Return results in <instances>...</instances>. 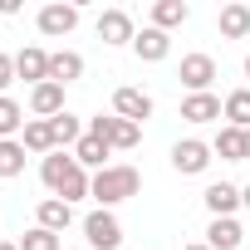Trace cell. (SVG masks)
Here are the masks:
<instances>
[{
    "mask_svg": "<svg viewBox=\"0 0 250 250\" xmlns=\"http://www.w3.org/2000/svg\"><path fill=\"white\" fill-rule=\"evenodd\" d=\"M138 187H143V177H138V167H128V162L93 172V201H98L103 211L118 206V201H128V196H138Z\"/></svg>",
    "mask_w": 250,
    "mask_h": 250,
    "instance_id": "6da1fadb",
    "label": "cell"
},
{
    "mask_svg": "<svg viewBox=\"0 0 250 250\" xmlns=\"http://www.w3.org/2000/svg\"><path fill=\"white\" fill-rule=\"evenodd\" d=\"M88 133L103 138L108 147H123V152H128V147L143 143V123H128V118H118V113H113V118L98 113V118H88Z\"/></svg>",
    "mask_w": 250,
    "mask_h": 250,
    "instance_id": "7a4b0ae2",
    "label": "cell"
},
{
    "mask_svg": "<svg viewBox=\"0 0 250 250\" xmlns=\"http://www.w3.org/2000/svg\"><path fill=\"white\" fill-rule=\"evenodd\" d=\"M83 235H88V250H123V226L113 211H88L83 216Z\"/></svg>",
    "mask_w": 250,
    "mask_h": 250,
    "instance_id": "3957f363",
    "label": "cell"
},
{
    "mask_svg": "<svg viewBox=\"0 0 250 250\" xmlns=\"http://www.w3.org/2000/svg\"><path fill=\"white\" fill-rule=\"evenodd\" d=\"M177 79H182L191 93H211V79H216V59H211V54H187Z\"/></svg>",
    "mask_w": 250,
    "mask_h": 250,
    "instance_id": "277c9868",
    "label": "cell"
},
{
    "mask_svg": "<svg viewBox=\"0 0 250 250\" xmlns=\"http://www.w3.org/2000/svg\"><path fill=\"white\" fill-rule=\"evenodd\" d=\"M172 167H177L182 177H196V172H206V167H211V147H206V143H196V138H187V143H177V147H172Z\"/></svg>",
    "mask_w": 250,
    "mask_h": 250,
    "instance_id": "5b68a950",
    "label": "cell"
},
{
    "mask_svg": "<svg viewBox=\"0 0 250 250\" xmlns=\"http://www.w3.org/2000/svg\"><path fill=\"white\" fill-rule=\"evenodd\" d=\"M30 113L44 118V123L59 118V113H64V83H54V79H49V83H35V88H30Z\"/></svg>",
    "mask_w": 250,
    "mask_h": 250,
    "instance_id": "8992f818",
    "label": "cell"
},
{
    "mask_svg": "<svg viewBox=\"0 0 250 250\" xmlns=\"http://www.w3.org/2000/svg\"><path fill=\"white\" fill-rule=\"evenodd\" d=\"M98 40H103V44H133L138 30H133L128 10H103V15H98Z\"/></svg>",
    "mask_w": 250,
    "mask_h": 250,
    "instance_id": "52a82bcc",
    "label": "cell"
},
{
    "mask_svg": "<svg viewBox=\"0 0 250 250\" xmlns=\"http://www.w3.org/2000/svg\"><path fill=\"white\" fill-rule=\"evenodd\" d=\"M113 113L128 118V123H143V118H152V98L143 88H118L113 93Z\"/></svg>",
    "mask_w": 250,
    "mask_h": 250,
    "instance_id": "ba28073f",
    "label": "cell"
},
{
    "mask_svg": "<svg viewBox=\"0 0 250 250\" xmlns=\"http://www.w3.org/2000/svg\"><path fill=\"white\" fill-rule=\"evenodd\" d=\"M74 25H79V5H44L40 10V35H49V40L69 35Z\"/></svg>",
    "mask_w": 250,
    "mask_h": 250,
    "instance_id": "9c48e42d",
    "label": "cell"
},
{
    "mask_svg": "<svg viewBox=\"0 0 250 250\" xmlns=\"http://www.w3.org/2000/svg\"><path fill=\"white\" fill-rule=\"evenodd\" d=\"M133 49H138V59H143V64H162V59L172 54V35H167V30H152V25H147V30H143V35L133 40Z\"/></svg>",
    "mask_w": 250,
    "mask_h": 250,
    "instance_id": "30bf717a",
    "label": "cell"
},
{
    "mask_svg": "<svg viewBox=\"0 0 250 250\" xmlns=\"http://www.w3.org/2000/svg\"><path fill=\"white\" fill-rule=\"evenodd\" d=\"M74 167H79V162H74V152H49V157L40 162V182H44V187L59 196V187L74 177Z\"/></svg>",
    "mask_w": 250,
    "mask_h": 250,
    "instance_id": "8fae6325",
    "label": "cell"
},
{
    "mask_svg": "<svg viewBox=\"0 0 250 250\" xmlns=\"http://www.w3.org/2000/svg\"><path fill=\"white\" fill-rule=\"evenodd\" d=\"M240 240H245V230H240L235 216H211V230H206L211 250H240Z\"/></svg>",
    "mask_w": 250,
    "mask_h": 250,
    "instance_id": "7c38bea8",
    "label": "cell"
},
{
    "mask_svg": "<svg viewBox=\"0 0 250 250\" xmlns=\"http://www.w3.org/2000/svg\"><path fill=\"white\" fill-rule=\"evenodd\" d=\"M15 74H20V79H30V83H49V54H44L40 44L20 49V54H15Z\"/></svg>",
    "mask_w": 250,
    "mask_h": 250,
    "instance_id": "4fadbf2b",
    "label": "cell"
},
{
    "mask_svg": "<svg viewBox=\"0 0 250 250\" xmlns=\"http://www.w3.org/2000/svg\"><path fill=\"white\" fill-rule=\"evenodd\" d=\"M221 108H226V103H221L216 93H187V98H182V118H187V123H216Z\"/></svg>",
    "mask_w": 250,
    "mask_h": 250,
    "instance_id": "5bb4252c",
    "label": "cell"
},
{
    "mask_svg": "<svg viewBox=\"0 0 250 250\" xmlns=\"http://www.w3.org/2000/svg\"><path fill=\"white\" fill-rule=\"evenodd\" d=\"M201 201H206L211 216H235V206H240V187H230V182H211V187L201 191Z\"/></svg>",
    "mask_w": 250,
    "mask_h": 250,
    "instance_id": "9a60e30c",
    "label": "cell"
},
{
    "mask_svg": "<svg viewBox=\"0 0 250 250\" xmlns=\"http://www.w3.org/2000/svg\"><path fill=\"white\" fill-rule=\"evenodd\" d=\"M20 143H25V152H40V157L59 152V147H54V128H49L44 118H30V123H25V138H20Z\"/></svg>",
    "mask_w": 250,
    "mask_h": 250,
    "instance_id": "2e32d148",
    "label": "cell"
},
{
    "mask_svg": "<svg viewBox=\"0 0 250 250\" xmlns=\"http://www.w3.org/2000/svg\"><path fill=\"white\" fill-rule=\"evenodd\" d=\"M221 35L226 40H245L250 35V5H240V0H235V5H221Z\"/></svg>",
    "mask_w": 250,
    "mask_h": 250,
    "instance_id": "e0dca14e",
    "label": "cell"
},
{
    "mask_svg": "<svg viewBox=\"0 0 250 250\" xmlns=\"http://www.w3.org/2000/svg\"><path fill=\"white\" fill-rule=\"evenodd\" d=\"M49 79H54V83H74V79H83V54H74V49L49 54Z\"/></svg>",
    "mask_w": 250,
    "mask_h": 250,
    "instance_id": "ac0fdd59",
    "label": "cell"
},
{
    "mask_svg": "<svg viewBox=\"0 0 250 250\" xmlns=\"http://www.w3.org/2000/svg\"><path fill=\"white\" fill-rule=\"evenodd\" d=\"M221 118L230 123V128L250 133V88H235V93H226V108H221Z\"/></svg>",
    "mask_w": 250,
    "mask_h": 250,
    "instance_id": "d6986e66",
    "label": "cell"
},
{
    "mask_svg": "<svg viewBox=\"0 0 250 250\" xmlns=\"http://www.w3.org/2000/svg\"><path fill=\"white\" fill-rule=\"evenodd\" d=\"M211 152H216V157H226V162H245V133L226 123V128L216 133V143H211Z\"/></svg>",
    "mask_w": 250,
    "mask_h": 250,
    "instance_id": "ffe728a7",
    "label": "cell"
},
{
    "mask_svg": "<svg viewBox=\"0 0 250 250\" xmlns=\"http://www.w3.org/2000/svg\"><path fill=\"white\" fill-rule=\"evenodd\" d=\"M35 216H40V226H44V230H54V235H59V230L74 221V206H69V201H59V196H49V201H40V211H35Z\"/></svg>",
    "mask_w": 250,
    "mask_h": 250,
    "instance_id": "44dd1931",
    "label": "cell"
},
{
    "mask_svg": "<svg viewBox=\"0 0 250 250\" xmlns=\"http://www.w3.org/2000/svg\"><path fill=\"white\" fill-rule=\"evenodd\" d=\"M103 157H108V143H103V138H93V133H83V138H79V147H74V162H79V167H98V172H103V167H108Z\"/></svg>",
    "mask_w": 250,
    "mask_h": 250,
    "instance_id": "7402d4cb",
    "label": "cell"
},
{
    "mask_svg": "<svg viewBox=\"0 0 250 250\" xmlns=\"http://www.w3.org/2000/svg\"><path fill=\"white\" fill-rule=\"evenodd\" d=\"M187 5H182V0H157V5H152V30H177V25H187Z\"/></svg>",
    "mask_w": 250,
    "mask_h": 250,
    "instance_id": "603a6c76",
    "label": "cell"
},
{
    "mask_svg": "<svg viewBox=\"0 0 250 250\" xmlns=\"http://www.w3.org/2000/svg\"><path fill=\"white\" fill-rule=\"evenodd\" d=\"M49 128H54V147H59V152H64V147H79V138H83V128H79V118H74V113L49 118Z\"/></svg>",
    "mask_w": 250,
    "mask_h": 250,
    "instance_id": "cb8c5ba5",
    "label": "cell"
},
{
    "mask_svg": "<svg viewBox=\"0 0 250 250\" xmlns=\"http://www.w3.org/2000/svg\"><path fill=\"white\" fill-rule=\"evenodd\" d=\"M20 128H25V108L5 93V98H0V143H5V138H15Z\"/></svg>",
    "mask_w": 250,
    "mask_h": 250,
    "instance_id": "d4e9b609",
    "label": "cell"
},
{
    "mask_svg": "<svg viewBox=\"0 0 250 250\" xmlns=\"http://www.w3.org/2000/svg\"><path fill=\"white\" fill-rule=\"evenodd\" d=\"M20 172H25V143L5 138L0 143V177H20Z\"/></svg>",
    "mask_w": 250,
    "mask_h": 250,
    "instance_id": "484cf974",
    "label": "cell"
},
{
    "mask_svg": "<svg viewBox=\"0 0 250 250\" xmlns=\"http://www.w3.org/2000/svg\"><path fill=\"white\" fill-rule=\"evenodd\" d=\"M20 250H59V235H54V230H44V226H35V230H25V235H20Z\"/></svg>",
    "mask_w": 250,
    "mask_h": 250,
    "instance_id": "4316f807",
    "label": "cell"
},
{
    "mask_svg": "<svg viewBox=\"0 0 250 250\" xmlns=\"http://www.w3.org/2000/svg\"><path fill=\"white\" fill-rule=\"evenodd\" d=\"M20 74H15V54H0V98H5V88L15 83Z\"/></svg>",
    "mask_w": 250,
    "mask_h": 250,
    "instance_id": "83f0119b",
    "label": "cell"
},
{
    "mask_svg": "<svg viewBox=\"0 0 250 250\" xmlns=\"http://www.w3.org/2000/svg\"><path fill=\"white\" fill-rule=\"evenodd\" d=\"M240 206H250V187H240Z\"/></svg>",
    "mask_w": 250,
    "mask_h": 250,
    "instance_id": "f1b7e54d",
    "label": "cell"
},
{
    "mask_svg": "<svg viewBox=\"0 0 250 250\" xmlns=\"http://www.w3.org/2000/svg\"><path fill=\"white\" fill-rule=\"evenodd\" d=\"M182 250H211V245H206V240H196V245H182Z\"/></svg>",
    "mask_w": 250,
    "mask_h": 250,
    "instance_id": "f546056e",
    "label": "cell"
},
{
    "mask_svg": "<svg viewBox=\"0 0 250 250\" xmlns=\"http://www.w3.org/2000/svg\"><path fill=\"white\" fill-rule=\"evenodd\" d=\"M0 250H20V245H10V240H0Z\"/></svg>",
    "mask_w": 250,
    "mask_h": 250,
    "instance_id": "4dcf8cb0",
    "label": "cell"
},
{
    "mask_svg": "<svg viewBox=\"0 0 250 250\" xmlns=\"http://www.w3.org/2000/svg\"><path fill=\"white\" fill-rule=\"evenodd\" d=\"M245 162H250V133H245Z\"/></svg>",
    "mask_w": 250,
    "mask_h": 250,
    "instance_id": "1f68e13d",
    "label": "cell"
},
{
    "mask_svg": "<svg viewBox=\"0 0 250 250\" xmlns=\"http://www.w3.org/2000/svg\"><path fill=\"white\" fill-rule=\"evenodd\" d=\"M245 74H250V54H245Z\"/></svg>",
    "mask_w": 250,
    "mask_h": 250,
    "instance_id": "d6a6232c",
    "label": "cell"
}]
</instances>
